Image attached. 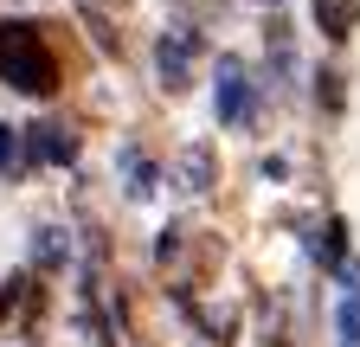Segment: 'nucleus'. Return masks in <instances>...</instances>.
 <instances>
[{
  "mask_svg": "<svg viewBox=\"0 0 360 347\" xmlns=\"http://www.w3.org/2000/svg\"><path fill=\"white\" fill-rule=\"evenodd\" d=\"M0 84L20 91V97H52L58 91V71H52V52L39 46V26L0 20Z\"/></svg>",
  "mask_w": 360,
  "mask_h": 347,
  "instance_id": "nucleus-1",
  "label": "nucleus"
},
{
  "mask_svg": "<svg viewBox=\"0 0 360 347\" xmlns=\"http://www.w3.org/2000/svg\"><path fill=\"white\" fill-rule=\"evenodd\" d=\"M257 116V91H251V71H245V58H232L225 52L219 58V122H251Z\"/></svg>",
  "mask_w": 360,
  "mask_h": 347,
  "instance_id": "nucleus-2",
  "label": "nucleus"
},
{
  "mask_svg": "<svg viewBox=\"0 0 360 347\" xmlns=\"http://www.w3.org/2000/svg\"><path fill=\"white\" fill-rule=\"evenodd\" d=\"M26 155L45 161V167H71L77 161V136L65 122H39V129H26Z\"/></svg>",
  "mask_w": 360,
  "mask_h": 347,
  "instance_id": "nucleus-3",
  "label": "nucleus"
},
{
  "mask_svg": "<svg viewBox=\"0 0 360 347\" xmlns=\"http://www.w3.org/2000/svg\"><path fill=\"white\" fill-rule=\"evenodd\" d=\"M187 52H193V32H161L155 39V71L167 91H187Z\"/></svg>",
  "mask_w": 360,
  "mask_h": 347,
  "instance_id": "nucleus-4",
  "label": "nucleus"
},
{
  "mask_svg": "<svg viewBox=\"0 0 360 347\" xmlns=\"http://www.w3.org/2000/svg\"><path fill=\"white\" fill-rule=\"evenodd\" d=\"M116 174H122V193H129V199H148V193H155V161H148V155L122 148V155H116Z\"/></svg>",
  "mask_w": 360,
  "mask_h": 347,
  "instance_id": "nucleus-5",
  "label": "nucleus"
},
{
  "mask_svg": "<svg viewBox=\"0 0 360 347\" xmlns=\"http://www.w3.org/2000/svg\"><path fill=\"white\" fill-rule=\"evenodd\" d=\"M335 347H360V277L347 283L341 309H335Z\"/></svg>",
  "mask_w": 360,
  "mask_h": 347,
  "instance_id": "nucleus-6",
  "label": "nucleus"
},
{
  "mask_svg": "<svg viewBox=\"0 0 360 347\" xmlns=\"http://www.w3.org/2000/svg\"><path fill=\"white\" fill-rule=\"evenodd\" d=\"M315 26L328 39H347L354 32V0H315Z\"/></svg>",
  "mask_w": 360,
  "mask_h": 347,
  "instance_id": "nucleus-7",
  "label": "nucleus"
},
{
  "mask_svg": "<svg viewBox=\"0 0 360 347\" xmlns=\"http://www.w3.org/2000/svg\"><path fill=\"white\" fill-rule=\"evenodd\" d=\"M180 181H187L193 193H206V187H212V148H206V142L180 155Z\"/></svg>",
  "mask_w": 360,
  "mask_h": 347,
  "instance_id": "nucleus-8",
  "label": "nucleus"
},
{
  "mask_svg": "<svg viewBox=\"0 0 360 347\" xmlns=\"http://www.w3.org/2000/svg\"><path fill=\"white\" fill-rule=\"evenodd\" d=\"M32 264H39V270H58V264H65V232H58V225H45V232L32 238Z\"/></svg>",
  "mask_w": 360,
  "mask_h": 347,
  "instance_id": "nucleus-9",
  "label": "nucleus"
},
{
  "mask_svg": "<svg viewBox=\"0 0 360 347\" xmlns=\"http://www.w3.org/2000/svg\"><path fill=\"white\" fill-rule=\"evenodd\" d=\"M309 251L322 257V264H341V251H347V225L328 219V232H322V238H309Z\"/></svg>",
  "mask_w": 360,
  "mask_h": 347,
  "instance_id": "nucleus-10",
  "label": "nucleus"
},
{
  "mask_svg": "<svg viewBox=\"0 0 360 347\" xmlns=\"http://www.w3.org/2000/svg\"><path fill=\"white\" fill-rule=\"evenodd\" d=\"M0 181H20V129L0 122Z\"/></svg>",
  "mask_w": 360,
  "mask_h": 347,
  "instance_id": "nucleus-11",
  "label": "nucleus"
}]
</instances>
